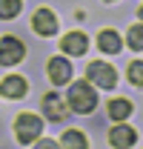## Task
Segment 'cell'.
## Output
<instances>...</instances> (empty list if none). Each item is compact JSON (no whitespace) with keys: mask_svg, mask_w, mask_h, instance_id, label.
I'll use <instances>...</instances> for the list:
<instances>
[{"mask_svg":"<svg viewBox=\"0 0 143 149\" xmlns=\"http://www.w3.org/2000/svg\"><path fill=\"white\" fill-rule=\"evenodd\" d=\"M60 46H63L66 55H83V52L89 49V40H86L83 32H69V35L60 40Z\"/></svg>","mask_w":143,"mask_h":149,"instance_id":"obj_8","label":"cell"},{"mask_svg":"<svg viewBox=\"0 0 143 149\" xmlns=\"http://www.w3.org/2000/svg\"><path fill=\"white\" fill-rule=\"evenodd\" d=\"M129 80H132L135 86H143V60L129 63Z\"/></svg>","mask_w":143,"mask_h":149,"instance_id":"obj_15","label":"cell"},{"mask_svg":"<svg viewBox=\"0 0 143 149\" xmlns=\"http://www.w3.org/2000/svg\"><path fill=\"white\" fill-rule=\"evenodd\" d=\"M109 3H112V0H109Z\"/></svg>","mask_w":143,"mask_h":149,"instance_id":"obj_18","label":"cell"},{"mask_svg":"<svg viewBox=\"0 0 143 149\" xmlns=\"http://www.w3.org/2000/svg\"><path fill=\"white\" fill-rule=\"evenodd\" d=\"M46 72H49V77H52V83H69L72 77V63L66 60V57H52L49 60V66H46Z\"/></svg>","mask_w":143,"mask_h":149,"instance_id":"obj_6","label":"cell"},{"mask_svg":"<svg viewBox=\"0 0 143 149\" xmlns=\"http://www.w3.org/2000/svg\"><path fill=\"white\" fill-rule=\"evenodd\" d=\"M135 141H137V135L126 123H117L115 129H109V143L112 146H135Z\"/></svg>","mask_w":143,"mask_h":149,"instance_id":"obj_7","label":"cell"},{"mask_svg":"<svg viewBox=\"0 0 143 149\" xmlns=\"http://www.w3.org/2000/svg\"><path fill=\"white\" fill-rule=\"evenodd\" d=\"M137 15H140V20H143V6H140V12H137Z\"/></svg>","mask_w":143,"mask_h":149,"instance_id":"obj_17","label":"cell"},{"mask_svg":"<svg viewBox=\"0 0 143 149\" xmlns=\"http://www.w3.org/2000/svg\"><path fill=\"white\" fill-rule=\"evenodd\" d=\"M126 37H129V46H132L135 52H140V49H143V23H137V26H132Z\"/></svg>","mask_w":143,"mask_h":149,"instance_id":"obj_14","label":"cell"},{"mask_svg":"<svg viewBox=\"0 0 143 149\" xmlns=\"http://www.w3.org/2000/svg\"><path fill=\"white\" fill-rule=\"evenodd\" d=\"M109 115H112L115 120H123V118L132 115V103H129L126 97H115V100L109 103Z\"/></svg>","mask_w":143,"mask_h":149,"instance_id":"obj_12","label":"cell"},{"mask_svg":"<svg viewBox=\"0 0 143 149\" xmlns=\"http://www.w3.org/2000/svg\"><path fill=\"white\" fill-rule=\"evenodd\" d=\"M86 74H89L92 83H97V86H103V89H112V86L117 83V72H115L109 63H103V60H97V63H89Z\"/></svg>","mask_w":143,"mask_h":149,"instance_id":"obj_4","label":"cell"},{"mask_svg":"<svg viewBox=\"0 0 143 149\" xmlns=\"http://www.w3.org/2000/svg\"><path fill=\"white\" fill-rule=\"evenodd\" d=\"M20 15V0H0V17L12 20Z\"/></svg>","mask_w":143,"mask_h":149,"instance_id":"obj_13","label":"cell"},{"mask_svg":"<svg viewBox=\"0 0 143 149\" xmlns=\"http://www.w3.org/2000/svg\"><path fill=\"white\" fill-rule=\"evenodd\" d=\"M40 129H43V120L37 115H32V112H23V115H17V120H15V132H17L20 143H35Z\"/></svg>","mask_w":143,"mask_h":149,"instance_id":"obj_2","label":"cell"},{"mask_svg":"<svg viewBox=\"0 0 143 149\" xmlns=\"http://www.w3.org/2000/svg\"><path fill=\"white\" fill-rule=\"evenodd\" d=\"M32 26H35L37 35L52 37L54 32H57V17H54L52 9H37V12H35V20H32Z\"/></svg>","mask_w":143,"mask_h":149,"instance_id":"obj_5","label":"cell"},{"mask_svg":"<svg viewBox=\"0 0 143 149\" xmlns=\"http://www.w3.org/2000/svg\"><path fill=\"white\" fill-rule=\"evenodd\" d=\"M23 55H26V46L20 43L17 37H12V35L0 37V63H3V66H15V63H20Z\"/></svg>","mask_w":143,"mask_h":149,"instance_id":"obj_3","label":"cell"},{"mask_svg":"<svg viewBox=\"0 0 143 149\" xmlns=\"http://www.w3.org/2000/svg\"><path fill=\"white\" fill-rule=\"evenodd\" d=\"M97 46L106 52V55H115V52H120V46H123V40L117 32H112V29H103L100 35H97Z\"/></svg>","mask_w":143,"mask_h":149,"instance_id":"obj_10","label":"cell"},{"mask_svg":"<svg viewBox=\"0 0 143 149\" xmlns=\"http://www.w3.org/2000/svg\"><path fill=\"white\" fill-rule=\"evenodd\" d=\"M0 95L3 97H23L26 95V80L20 74H12V77L0 80Z\"/></svg>","mask_w":143,"mask_h":149,"instance_id":"obj_9","label":"cell"},{"mask_svg":"<svg viewBox=\"0 0 143 149\" xmlns=\"http://www.w3.org/2000/svg\"><path fill=\"white\" fill-rule=\"evenodd\" d=\"M43 109H46V115H49L52 120H63V118L69 115V109L63 106V100H60L57 95H46V97H43Z\"/></svg>","mask_w":143,"mask_h":149,"instance_id":"obj_11","label":"cell"},{"mask_svg":"<svg viewBox=\"0 0 143 149\" xmlns=\"http://www.w3.org/2000/svg\"><path fill=\"white\" fill-rule=\"evenodd\" d=\"M60 143H63V146H86V143H89V141H86V138H83V135H80V132H66V135H63V141H60Z\"/></svg>","mask_w":143,"mask_h":149,"instance_id":"obj_16","label":"cell"},{"mask_svg":"<svg viewBox=\"0 0 143 149\" xmlns=\"http://www.w3.org/2000/svg\"><path fill=\"white\" fill-rule=\"evenodd\" d=\"M69 103L74 112H92L94 109V103H97V95H94V89H92V83H86V80H77V83H72L69 89Z\"/></svg>","mask_w":143,"mask_h":149,"instance_id":"obj_1","label":"cell"}]
</instances>
